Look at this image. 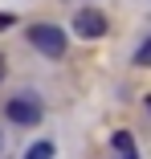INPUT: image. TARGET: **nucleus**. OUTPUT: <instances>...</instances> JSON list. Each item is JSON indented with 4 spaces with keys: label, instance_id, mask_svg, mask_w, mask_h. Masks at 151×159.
<instances>
[{
    "label": "nucleus",
    "instance_id": "4",
    "mask_svg": "<svg viewBox=\"0 0 151 159\" xmlns=\"http://www.w3.org/2000/svg\"><path fill=\"white\" fill-rule=\"evenodd\" d=\"M114 151H118V159H139V151H135V139H131L127 131H118V135H114Z\"/></svg>",
    "mask_w": 151,
    "mask_h": 159
},
{
    "label": "nucleus",
    "instance_id": "5",
    "mask_svg": "<svg viewBox=\"0 0 151 159\" xmlns=\"http://www.w3.org/2000/svg\"><path fill=\"white\" fill-rule=\"evenodd\" d=\"M25 159H53V143H33L25 151Z\"/></svg>",
    "mask_w": 151,
    "mask_h": 159
},
{
    "label": "nucleus",
    "instance_id": "7",
    "mask_svg": "<svg viewBox=\"0 0 151 159\" xmlns=\"http://www.w3.org/2000/svg\"><path fill=\"white\" fill-rule=\"evenodd\" d=\"M12 20H16V16H12V12H0V33H4V29H8V25H12Z\"/></svg>",
    "mask_w": 151,
    "mask_h": 159
},
{
    "label": "nucleus",
    "instance_id": "8",
    "mask_svg": "<svg viewBox=\"0 0 151 159\" xmlns=\"http://www.w3.org/2000/svg\"><path fill=\"white\" fill-rule=\"evenodd\" d=\"M0 78H4V61H0Z\"/></svg>",
    "mask_w": 151,
    "mask_h": 159
},
{
    "label": "nucleus",
    "instance_id": "6",
    "mask_svg": "<svg viewBox=\"0 0 151 159\" xmlns=\"http://www.w3.org/2000/svg\"><path fill=\"white\" fill-rule=\"evenodd\" d=\"M135 66H151V41H143V45H139V53H135Z\"/></svg>",
    "mask_w": 151,
    "mask_h": 159
},
{
    "label": "nucleus",
    "instance_id": "1",
    "mask_svg": "<svg viewBox=\"0 0 151 159\" xmlns=\"http://www.w3.org/2000/svg\"><path fill=\"white\" fill-rule=\"evenodd\" d=\"M29 45H37L45 57H62L66 53V33L53 25H33L29 29Z\"/></svg>",
    "mask_w": 151,
    "mask_h": 159
},
{
    "label": "nucleus",
    "instance_id": "9",
    "mask_svg": "<svg viewBox=\"0 0 151 159\" xmlns=\"http://www.w3.org/2000/svg\"><path fill=\"white\" fill-rule=\"evenodd\" d=\"M147 110H151V98H147Z\"/></svg>",
    "mask_w": 151,
    "mask_h": 159
},
{
    "label": "nucleus",
    "instance_id": "2",
    "mask_svg": "<svg viewBox=\"0 0 151 159\" xmlns=\"http://www.w3.org/2000/svg\"><path fill=\"white\" fill-rule=\"evenodd\" d=\"M4 110H8V118L21 122V126H37V122L45 118V110H41V102L33 98V94H21V98H12Z\"/></svg>",
    "mask_w": 151,
    "mask_h": 159
},
{
    "label": "nucleus",
    "instance_id": "3",
    "mask_svg": "<svg viewBox=\"0 0 151 159\" xmlns=\"http://www.w3.org/2000/svg\"><path fill=\"white\" fill-rule=\"evenodd\" d=\"M74 33L86 37V41H98V37L106 33V16H102L98 8H82V12L74 16Z\"/></svg>",
    "mask_w": 151,
    "mask_h": 159
}]
</instances>
